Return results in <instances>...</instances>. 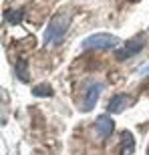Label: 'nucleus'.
Here are the masks:
<instances>
[{
  "instance_id": "obj_3",
  "label": "nucleus",
  "mask_w": 149,
  "mask_h": 155,
  "mask_svg": "<svg viewBox=\"0 0 149 155\" xmlns=\"http://www.w3.org/2000/svg\"><path fill=\"white\" fill-rule=\"evenodd\" d=\"M103 93V83H91L89 87H85V99H83V107H81V111H91L93 107H95V103H97V99H99V95Z\"/></svg>"
},
{
  "instance_id": "obj_8",
  "label": "nucleus",
  "mask_w": 149,
  "mask_h": 155,
  "mask_svg": "<svg viewBox=\"0 0 149 155\" xmlns=\"http://www.w3.org/2000/svg\"><path fill=\"white\" fill-rule=\"evenodd\" d=\"M22 16H24V10L22 8H12V10H6L4 12V20L8 24H18V22H22Z\"/></svg>"
},
{
  "instance_id": "obj_11",
  "label": "nucleus",
  "mask_w": 149,
  "mask_h": 155,
  "mask_svg": "<svg viewBox=\"0 0 149 155\" xmlns=\"http://www.w3.org/2000/svg\"><path fill=\"white\" fill-rule=\"evenodd\" d=\"M143 73H145V75H149V67H147V69H145V71H143Z\"/></svg>"
},
{
  "instance_id": "obj_9",
  "label": "nucleus",
  "mask_w": 149,
  "mask_h": 155,
  "mask_svg": "<svg viewBox=\"0 0 149 155\" xmlns=\"http://www.w3.org/2000/svg\"><path fill=\"white\" fill-rule=\"evenodd\" d=\"M26 71H28V63H26V58H20V61L16 63V77H18L20 81H24V83L30 79Z\"/></svg>"
},
{
  "instance_id": "obj_2",
  "label": "nucleus",
  "mask_w": 149,
  "mask_h": 155,
  "mask_svg": "<svg viewBox=\"0 0 149 155\" xmlns=\"http://www.w3.org/2000/svg\"><path fill=\"white\" fill-rule=\"evenodd\" d=\"M119 42V38L115 35H109V32H97V35L87 36L83 42H81V48L83 51H109V48H115Z\"/></svg>"
},
{
  "instance_id": "obj_1",
  "label": "nucleus",
  "mask_w": 149,
  "mask_h": 155,
  "mask_svg": "<svg viewBox=\"0 0 149 155\" xmlns=\"http://www.w3.org/2000/svg\"><path fill=\"white\" fill-rule=\"evenodd\" d=\"M71 18H73V14L69 10H61L51 18V22H48V26L45 30V45L46 46H58L63 42L65 35H67V30L71 26Z\"/></svg>"
},
{
  "instance_id": "obj_10",
  "label": "nucleus",
  "mask_w": 149,
  "mask_h": 155,
  "mask_svg": "<svg viewBox=\"0 0 149 155\" xmlns=\"http://www.w3.org/2000/svg\"><path fill=\"white\" fill-rule=\"evenodd\" d=\"M32 95L35 97H52V89L48 85H38L32 89Z\"/></svg>"
},
{
  "instance_id": "obj_4",
  "label": "nucleus",
  "mask_w": 149,
  "mask_h": 155,
  "mask_svg": "<svg viewBox=\"0 0 149 155\" xmlns=\"http://www.w3.org/2000/svg\"><path fill=\"white\" fill-rule=\"evenodd\" d=\"M143 46H145V36H137L135 40L127 42L121 51H117V58L119 61H125L129 57H135V54H139V52L143 51Z\"/></svg>"
},
{
  "instance_id": "obj_7",
  "label": "nucleus",
  "mask_w": 149,
  "mask_h": 155,
  "mask_svg": "<svg viewBox=\"0 0 149 155\" xmlns=\"http://www.w3.org/2000/svg\"><path fill=\"white\" fill-rule=\"evenodd\" d=\"M135 151V139L129 131H125L121 135V155H133Z\"/></svg>"
},
{
  "instance_id": "obj_6",
  "label": "nucleus",
  "mask_w": 149,
  "mask_h": 155,
  "mask_svg": "<svg viewBox=\"0 0 149 155\" xmlns=\"http://www.w3.org/2000/svg\"><path fill=\"white\" fill-rule=\"evenodd\" d=\"M129 105H131V97H129L127 93H117V95L111 99V103H109V107H107V111H109V113H113V115H117V113H121V111H125Z\"/></svg>"
},
{
  "instance_id": "obj_5",
  "label": "nucleus",
  "mask_w": 149,
  "mask_h": 155,
  "mask_svg": "<svg viewBox=\"0 0 149 155\" xmlns=\"http://www.w3.org/2000/svg\"><path fill=\"white\" fill-rule=\"evenodd\" d=\"M113 129H115V123L109 115H99L97 117V121H95V135L101 141L109 137L111 133H113Z\"/></svg>"
}]
</instances>
